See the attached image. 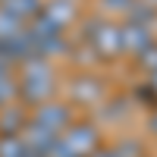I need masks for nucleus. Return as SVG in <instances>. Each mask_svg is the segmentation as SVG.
I'll return each instance as SVG.
<instances>
[{"label": "nucleus", "instance_id": "39448f33", "mask_svg": "<svg viewBox=\"0 0 157 157\" xmlns=\"http://www.w3.org/2000/svg\"><path fill=\"white\" fill-rule=\"evenodd\" d=\"M154 44V35H151V25H141V22H129L123 19L120 22V50L123 54H132L138 57L145 47Z\"/></svg>", "mask_w": 157, "mask_h": 157}, {"label": "nucleus", "instance_id": "6ab92c4d", "mask_svg": "<svg viewBox=\"0 0 157 157\" xmlns=\"http://www.w3.org/2000/svg\"><path fill=\"white\" fill-rule=\"evenodd\" d=\"M145 157H148V154H145Z\"/></svg>", "mask_w": 157, "mask_h": 157}, {"label": "nucleus", "instance_id": "dca6fc26", "mask_svg": "<svg viewBox=\"0 0 157 157\" xmlns=\"http://www.w3.org/2000/svg\"><path fill=\"white\" fill-rule=\"evenodd\" d=\"M148 85H151V88H154V94H157V69H154V72H151V75H148Z\"/></svg>", "mask_w": 157, "mask_h": 157}, {"label": "nucleus", "instance_id": "f257e3e1", "mask_svg": "<svg viewBox=\"0 0 157 157\" xmlns=\"http://www.w3.org/2000/svg\"><path fill=\"white\" fill-rule=\"evenodd\" d=\"M54 91H57V72L50 66V60H25L22 63V75L16 78V98L19 104H47L54 101Z\"/></svg>", "mask_w": 157, "mask_h": 157}, {"label": "nucleus", "instance_id": "a211bd4d", "mask_svg": "<svg viewBox=\"0 0 157 157\" xmlns=\"http://www.w3.org/2000/svg\"><path fill=\"white\" fill-rule=\"evenodd\" d=\"M141 3H148L151 10H157V0H141Z\"/></svg>", "mask_w": 157, "mask_h": 157}, {"label": "nucleus", "instance_id": "f8f14e48", "mask_svg": "<svg viewBox=\"0 0 157 157\" xmlns=\"http://www.w3.org/2000/svg\"><path fill=\"white\" fill-rule=\"evenodd\" d=\"M98 6L107 13L104 19H110V16H116V19H126L129 16V10L135 6V0H98Z\"/></svg>", "mask_w": 157, "mask_h": 157}, {"label": "nucleus", "instance_id": "f3484780", "mask_svg": "<svg viewBox=\"0 0 157 157\" xmlns=\"http://www.w3.org/2000/svg\"><path fill=\"white\" fill-rule=\"evenodd\" d=\"M3 75H13V72H10V63L0 60V78H3Z\"/></svg>", "mask_w": 157, "mask_h": 157}, {"label": "nucleus", "instance_id": "ddd939ff", "mask_svg": "<svg viewBox=\"0 0 157 157\" xmlns=\"http://www.w3.org/2000/svg\"><path fill=\"white\" fill-rule=\"evenodd\" d=\"M135 60H138V66H141V69H145V72L151 75V72L157 69V44H151V47H145V50H141V54H138Z\"/></svg>", "mask_w": 157, "mask_h": 157}, {"label": "nucleus", "instance_id": "9b49d317", "mask_svg": "<svg viewBox=\"0 0 157 157\" xmlns=\"http://www.w3.org/2000/svg\"><path fill=\"white\" fill-rule=\"evenodd\" d=\"M22 32H25V25H22L19 19H13L10 13L0 10V44H3V41H13V38H19Z\"/></svg>", "mask_w": 157, "mask_h": 157}, {"label": "nucleus", "instance_id": "9d476101", "mask_svg": "<svg viewBox=\"0 0 157 157\" xmlns=\"http://www.w3.org/2000/svg\"><path fill=\"white\" fill-rule=\"evenodd\" d=\"M0 157H41L25 145L22 135H0Z\"/></svg>", "mask_w": 157, "mask_h": 157}, {"label": "nucleus", "instance_id": "0eeeda50", "mask_svg": "<svg viewBox=\"0 0 157 157\" xmlns=\"http://www.w3.org/2000/svg\"><path fill=\"white\" fill-rule=\"evenodd\" d=\"M72 101H78V104H101V101H107L104 98V82L94 72H78L72 78Z\"/></svg>", "mask_w": 157, "mask_h": 157}, {"label": "nucleus", "instance_id": "6e6552de", "mask_svg": "<svg viewBox=\"0 0 157 157\" xmlns=\"http://www.w3.org/2000/svg\"><path fill=\"white\" fill-rule=\"evenodd\" d=\"M25 126H29V113H25V104H6L0 107V135H22Z\"/></svg>", "mask_w": 157, "mask_h": 157}, {"label": "nucleus", "instance_id": "4468645a", "mask_svg": "<svg viewBox=\"0 0 157 157\" xmlns=\"http://www.w3.org/2000/svg\"><path fill=\"white\" fill-rule=\"evenodd\" d=\"M88 157H120V154H116V148H113V145H110V148H104V145H101L94 154H88Z\"/></svg>", "mask_w": 157, "mask_h": 157}, {"label": "nucleus", "instance_id": "7ed1b4c3", "mask_svg": "<svg viewBox=\"0 0 157 157\" xmlns=\"http://www.w3.org/2000/svg\"><path fill=\"white\" fill-rule=\"evenodd\" d=\"M85 47L94 54L98 60H113L120 57V22L113 19H91L85 25Z\"/></svg>", "mask_w": 157, "mask_h": 157}, {"label": "nucleus", "instance_id": "2eb2a0df", "mask_svg": "<svg viewBox=\"0 0 157 157\" xmlns=\"http://www.w3.org/2000/svg\"><path fill=\"white\" fill-rule=\"evenodd\" d=\"M148 129H151V132L157 135V107H154V113L148 116Z\"/></svg>", "mask_w": 157, "mask_h": 157}, {"label": "nucleus", "instance_id": "1a4fd4ad", "mask_svg": "<svg viewBox=\"0 0 157 157\" xmlns=\"http://www.w3.org/2000/svg\"><path fill=\"white\" fill-rule=\"evenodd\" d=\"M41 6H44V0H0V10L10 13L13 19H19L22 25H29L41 13Z\"/></svg>", "mask_w": 157, "mask_h": 157}, {"label": "nucleus", "instance_id": "20e7f679", "mask_svg": "<svg viewBox=\"0 0 157 157\" xmlns=\"http://www.w3.org/2000/svg\"><path fill=\"white\" fill-rule=\"evenodd\" d=\"M29 123L32 126H38L41 132H47V135H63L66 129L75 123L72 120V104L69 101H47V104H38V107L32 110V116H29Z\"/></svg>", "mask_w": 157, "mask_h": 157}, {"label": "nucleus", "instance_id": "f03ea898", "mask_svg": "<svg viewBox=\"0 0 157 157\" xmlns=\"http://www.w3.org/2000/svg\"><path fill=\"white\" fill-rule=\"evenodd\" d=\"M101 148V132L94 123H72L63 135L54 138L47 157H88Z\"/></svg>", "mask_w": 157, "mask_h": 157}, {"label": "nucleus", "instance_id": "423d86ee", "mask_svg": "<svg viewBox=\"0 0 157 157\" xmlns=\"http://www.w3.org/2000/svg\"><path fill=\"white\" fill-rule=\"evenodd\" d=\"M38 16H41L44 22H50L54 29L66 32L69 25L75 22V16H78V3H75V0H47Z\"/></svg>", "mask_w": 157, "mask_h": 157}]
</instances>
